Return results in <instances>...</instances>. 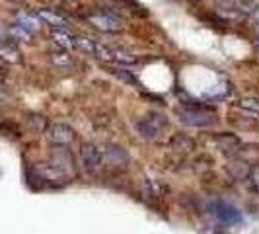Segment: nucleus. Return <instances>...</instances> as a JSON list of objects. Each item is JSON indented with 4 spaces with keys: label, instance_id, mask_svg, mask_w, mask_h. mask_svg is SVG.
Masks as SVG:
<instances>
[{
    "label": "nucleus",
    "instance_id": "obj_7",
    "mask_svg": "<svg viewBox=\"0 0 259 234\" xmlns=\"http://www.w3.org/2000/svg\"><path fill=\"white\" fill-rule=\"evenodd\" d=\"M215 143L218 145V149L222 152H228V154H234L236 150H240V139L232 133H220L215 137Z\"/></svg>",
    "mask_w": 259,
    "mask_h": 234
},
{
    "label": "nucleus",
    "instance_id": "obj_1",
    "mask_svg": "<svg viewBox=\"0 0 259 234\" xmlns=\"http://www.w3.org/2000/svg\"><path fill=\"white\" fill-rule=\"evenodd\" d=\"M179 121H183L185 125H191V127H209L216 119H215V115L205 106L185 102L183 109L179 111Z\"/></svg>",
    "mask_w": 259,
    "mask_h": 234
},
{
    "label": "nucleus",
    "instance_id": "obj_10",
    "mask_svg": "<svg viewBox=\"0 0 259 234\" xmlns=\"http://www.w3.org/2000/svg\"><path fill=\"white\" fill-rule=\"evenodd\" d=\"M39 18H41L45 23L53 25V27H59V29L66 27V20H65L63 16H59L57 12H51V10H41V12H39Z\"/></svg>",
    "mask_w": 259,
    "mask_h": 234
},
{
    "label": "nucleus",
    "instance_id": "obj_14",
    "mask_svg": "<svg viewBox=\"0 0 259 234\" xmlns=\"http://www.w3.org/2000/svg\"><path fill=\"white\" fill-rule=\"evenodd\" d=\"M16 23H20L23 29H27L29 33H33V31H37V27H39V21L33 18V16H29V14H20L18 16V21Z\"/></svg>",
    "mask_w": 259,
    "mask_h": 234
},
{
    "label": "nucleus",
    "instance_id": "obj_3",
    "mask_svg": "<svg viewBox=\"0 0 259 234\" xmlns=\"http://www.w3.org/2000/svg\"><path fill=\"white\" fill-rule=\"evenodd\" d=\"M88 21H90L94 27H98L100 31H106V33H117V31L123 29L121 21H119L115 16L108 14V12H96V14H90V16H88Z\"/></svg>",
    "mask_w": 259,
    "mask_h": 234
},
{
    "label": "nucleus",
    "instance_id": "obj_16",
    "mask_svg": "<svg viewBox=\"0 0 259 234\" xmlns=\"http://www.w3.org/2000/svg\"><path fill=\"white\" fill-rule=\"evenodd\" d=\"M10 37L16 39V41H29V39H31V33H29L27 29H23L20 23H14V25L10 27Z\"/></svg>",
    "mask_w": 259,
    "mask_h": 234
},
{
    "label": "nucleus",
    "instance_id": "obj_8",
    "mask_svg": "<svg viewBox=\"0 0 259 234\" xmlns=\"http://www.w3.org/2000/svg\"><path fill=\"white\" fill-rule=\"evenodd\" d=\"M106 162L111 164V166H125L129 162V154L121 147L111 145V147L106 149Z\"/></svg>",
    "mask_w": 259,
    "mask_h": 234
},
{
    "label": "nucleus",
    "instance_id": "obj_9",
    "mask_svg": "<svg viewBox=\"0 0 259 234\" xmlns=\"http://www.w3.org/2000/svg\"><path fill=\"white\" fill-rule=\"evenodd\" d=\"M0 61L18 64V63H22V53L14 43H0Z\"/></svg>",
    "mask_w": 259,
    "mask_h": 234
},
{
    "label": "nucleus",
    "instance_id": "obj_18",
    "mask_svg": "<svg viewBox=\"0 0 259 234\" xmlns=\"http://www.w3.org/2000/svg\"><path fill=\"white\" fill-rule=\"evenodd\" d=\"M111 72H113V74H115L117 78H121V80H125V82H129V84H136V78H134V76H130L127 70H121V68H113Z\"/></svg>",
    "mask_w": 259,
    "mask_h": 234
},
{
    "label": "nucleus",
    "instance_id": "obj_4",
    "mask_svg": "<svg viewBox=\"0 0 259 234\" xmlns=\"http://www.w3.org/2000/svg\"><path fill=\"white\" fill-rule=\"evenodd\" d=\"M47 137H49V141H51L55 147H68V145L74 141L76 135H74V129H72V127H68V125H65V123H57V125L49 127Z\"/></svg>",
    "mask_w": 259,
    "mask_h": 234
},
{
    "label": "nucleus",
    "instance_id": "obj_2",
    "mask_svg": "<svg viewBox=\"0 0 259 234\" xmlns=\"http://www.w3.org/2000/svg\"><path fill=\"white\" fill-rule=\"evenodd\" d=\"M168 127V119L162 113H148L142 119L136 121V131L142 139L154 141L162 135V131Z\"/></svg>",
    "mask_w": 259,
    "mask_h": 234
},
{
    "label": "nucleus",
    "instance_id": "obj_20",
    "mask_svg": "<svg viewBox=\"0 0 259 234\" xmlns=\"http://www.w3.org/2000/svg\"><path fill=\"white\" fill-rule=\"evenodd\" d=\"M242 107H246V109H252V111H258V113H259V102H258V100H252V98H248V100H242Z\"/></svg>",
    "mask_w": 259,
    "mask_h": 234
},
{
    "label": "nucleus",
    "instance_id": "obj_5",
    "mask_svg": "<svg viewBox=\"0 0 259 234\" xmlns=\"http://www.w3.org/2000/svg\"><path fill=\"white\" fill-rule=\"evenodd\" d=\"M53 162H55L53 166H55L57 172L66 174V176H74L76 174V170H74V158L66 150V147H57L53 150Z\"/></svg>",
    "mask_w": 259,
    "mask_h": 234
},
{
    "label": "nucleus",
    "instance_id": "obj_21",
    "mask_svg": "<svg viewBox=\"0 0 259 234\" xmlns=\"http://www.w3.org/2000/svg\"><path fill=\"white\" fill-rule=\"evenodd\" d=\"M250 180H252V186H254V190H258V191H259V168H256L254 172H250Z\"/></svg>",
    "mask_w": 259,
    "mask_h": 234
},
{
    "label": "nucleus",
    "instance_id": "obj_13",
    "mask_svg": "<svg viewBox=\"0 0 259 234\" xmlns=\"http://www.w3.org/2000/svg\"><path fill=\"white\" fill-rule=\"evenodd\" d=\"M53 39L57 45L65 47V49H76V43H74V37L68 35L65 29H55L53 31Z\"/></svg>",
    "mask_w": 259,
    "mask_h": 234
},
{
    "label": "nucleus",
    "instance_id": "obj_12",
    "mask_svg": "<svg viewBox=\"0 0 259 234\" xmlns=\"http://www.w3.org/2000/svg\"><path fill=\"white\" fill-rule=\"evenodd\" d=\"M170 147L175 149V150H179V152H189V150L195 149V143H193V139H189V137H185V135H175V137L172 139Z\"/></svg>",
    "mask_w": 259,
    "mask_h": 234
},
{
    "label": "nucleus",
    "instance_id": "obj_6",
    "mask_svg": "<svg viewBox=\"0 0 259 234\" xmlns=\"http://www.w3.org/2000/svg\"><path fill=\"white\" fill-rule=\"evenodd\" d=\"M102 160H104V154L96 145H84L80 149V162L88 172H96L102 166Z\"/></svg>",
    "mask_w": 259,
    "mask_h": 234
},
{
    "label": "nucleus",
    "instance_id": "obj_17",
    "mask_svg": "<svg viewBox=\"0 0 259 234\" xmlns=\"http://www.w3.org/2000/svg\"><path fill=\"white\" fill-rule=\"evenodd\" d=\"M51 61H53V64H57L59 68H68V66H72V59H70L66 53H53V55H51Z\"/></svg>",
    "mask_w": 259,
    "mask_h": 234
},
{
    "label": "nucleus",
    "instance_id": "obj_15",
    "mask_svg": "<svg viewBox=\"0 0 259 234\" xmlns=\"http://www.w3.org/2000/svg\"><path fill=\"white\" fill-rule=\"evenodd\" d=\"M74 43H76V49L88 53V55H96V47L98 43L92 41V39H86V37H74Z\"/></svg>",
    "mask_w": 259,
    "mask_h": 234
},
{
    "label": "nucleus",
    "instance_id": "obj_19",
    "mask_svg": "<svg viewBox=\"0 0 259 234\" xmlns=\"http://www.w3.org/2000/svg\"><path fill=\"white\" fill-rule=\"evenodd\" d=\"M29 121H31V129H33L35 133H41V131L45 129V119H43V117H39V115H33Z\"/></svg>",
    "mask_w": 259,
    "mask_h": 234
},
{
    "label": "nucleus",
    "instance_id": "obj_11",
    "mask_svg": "<svg viewBox=\"0 0 259 234\" xmlns=\"http://www.w3.org/2000/svg\"><path fill=\"white\" fill-rule=\"evenodd\" d=\"M228 172H230L236 180H244V178L250 176V164H248L246 160H234V162H230Z\"/></svg>",
    "mask_w": 259,
    "mask_h": 234
}]
</instances>
